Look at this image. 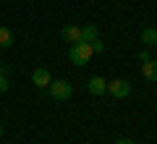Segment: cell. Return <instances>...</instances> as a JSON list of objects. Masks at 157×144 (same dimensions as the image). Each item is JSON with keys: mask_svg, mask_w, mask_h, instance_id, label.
Wrapping results in <instances>:
<instances>
[{"mask_svg": "<svg viewBox=\"0 0 157 144\" xmlns=\"http://www.w3.org/2000/svg\"><path fill=\"white\" fill-rule=\"evenodd\" d=\"M92 45L89 42H76V45H71L68 47V58H71V63L73 66H86V63L92 60Z\"/></svg>", "mask_w": 157, "mask_h": 144, "instance_id": "6da1fadb", "label": "cell"}, {"mask_svg": "<svg viewBox=\"0 0 157 144\" xmlns=\"http://www.w3.org/2000/svg\"><path fill=\"white\" fill-rule=\"evenodd\" d=\"M47 92H50V97H52V100L66 102L68 97L73 94V87H71L68 81H63V79H52V81H50V87H47Z\"/></svg>", "mask_w": 157, "mask_h": 144, "instance_id": "7a4b0ae2", "label": "cell"}, {"mask_svg": "<svg viewBox=\"0 0 157 144\" xmlns=\"http://www.w3.org/2000/svg\"><path fill=\"white\" fill-rule=\"evenodd\" d=\"M107 92H110L115 100H126L131 94V84L126 81V79H113V81H107Z\"/></svg>", "mask_w": 157, "mask_h": 144, "instance_id": "3957f363", "label": "cell"}, {"mask_svg": "<svg viewBox=\"0 0 157 144\" xmlns=\"http://www.w3.org/2000/svg\"><path fill=\"white\" fill-rule=\"evenodd\" d=\"M32 81H34V87H37V89H47V87H50V81H52V76H50L47 68H34Z\"/></svg>", "mask_w": 157, "mask_h": 144, "instance_id": "277c9868", "label": "cell"}, {"mask_svg": "<svg viewBox=\"0 0 157 144\" xmlns=\"http://www.w3.org/2000/svg\"><path fill=\"white\" fill-rule=\"evenodd\" d=\"M60 37L66 39V42H71V45L81 42V26H73V24H68V26L60 29Z\"/></svg>", "mask_w": 157, "mask_h": 144, "instance_id": "5b68a950", "label": "cell"}, {"mask_svg": "<svg viewBox=\"0 0 157 144\" xmlns=\"http://www.w3.org/2000/svg\"><path fill=\"white\" fill-rule=\"evenodd\" d=\"M86 89H89L92 94H97V97H100V94H107V81L102 76H92L89 81H86Z\"/></svg>", "mask_w": 157, "mask_h": 144, "instance_id": "8992f818", "label": "cell"}, {"mask_svg": "<svg viewBox=\"0 0 157 144\" xmlns=\"http://www.w3.org/2000/svg\"><path fill=\"white\" fill-rule=\"evenodd\" d=\"M141 76L147 79V81H152V84H157V60H144L141 63Z\"/></svg>", "mask_w": 157, "mask_h": 144, "instance_id": "52a82bcc", "label": "cell"}, {"mask_svg": "<svg viewBox=\"0 0 157 144\" xmlns=\"http://www.w3.org/2000/svg\"><path fill=\"white\" fill-rule=\"evenodd\" d=\"M141 45H144V47L157 45V29H152V26H144V29H141Z\"/></svg>", "mask_w": 157, "mask_h": 144, "instance_id": "ba28073f", "label": "cell"}, {"mask_svg": "<svg viewBox=\"0 0 157 144\" xmlns=\"http://www.w3.org/2000/svg\"><path fill=\"white\" fill-rule=\"evenodd\" d=\"M97 37H100V29H97L94 24H86V26H81V42H94Z\"/></svg>", "mask_w": 157, "mask_h": 144, "instance_id": "9c48e42d", "label": "cell"}, {"mask_svg": "<svg viewBox=\"0 0 157 144\" xmlns=\"http://www.w3.org/2000/svg\"><path fill=\"white\" fill-rule=\"evenodd\" d=\"M11 45H13V32H11L8 26H0V47H3V50H8Z\"/></svg>", "mask_w": 157, "mask_h": 144, "instance_id": "30bf717a", "label": "cell"}, {"mask_svg": "<svg viewBox=\"0 0 157 144\" xmlns=\"http://www.w3.org/2000/svg\"><path fill=\"white\" fill-rule=\"evenodd\" d=\"M89 45H92V53H94V55H97V53H102V50H105V42H102L100 37H97L94 42H89Z\"/></svg>", "mask_w": 157, "mask_h": 144, "instance_id": "8fae6325", "label": "cell"}, {"mask_svg": "<svg viewBox=\"0 0 157 144\" xmlns=\"http://www.w3.org/2000/svg\"><path fill=\"white\" fill-rule=\"evenodd\" d=\"M8 87H11L8 84V76H0V92H8Z\"/></svg>", "mask_w": 157, "mask_h": 144, "instance_id": "7c38bea8", "label": "cell"}, {"mask_svg": "<svg viewBox=\"0 0 157 144\" xmlns=\"http://www.w3.org/2000/svg\"><path fill=\"white\" fill-rule=\"evenodd\" d=\"M139 60H141V63H144V60H149V53H147V50H141V53H139Z\"/></svg>", "mask_w": 157, "mask_h": 144, "instance_id": "4fadbf2b", "label": "cell"}, {"mask_svg": "<svg viewBox=\"0 0 157 144\" xmlns=\"http://www.w3.org/2000/svg\"><path fill=\"white\" fill-rule=\"evenodd\" d=\"M6 73H8V66H6V63H0V76H6Z\"/></svg>", "mask_w": 157, "mask_h": 144, "instance_id": "5bb4252c", "label": "cell"}, {"mask_svg": "<svg viewBox=\"0 0 157 144\" xmlns=\"http://www.w3.org/2000/svg\"><path fill=\"white\" fill-rule=\"evenodd\" d=\"M115 144H134V142H131V139H118Z\"/></svg>", "mask_w": 157, "mask_h": 144, "instance_id": "9a60e30c", "label": "cell"}, {"mask_svg": "<svg viewBox=\"0 0 157 144\" xmlns=\"http://www.w3.org/2000/svg\"><path fill=\"white\" fill-rule=\"evenodd\" d=\"M0 139H3V126H0Z\"/></svg>", "mask_w": 157, "mask_h": 144, "instance_id": "2e32d148", "label": "cell"}]
</instances>
